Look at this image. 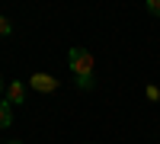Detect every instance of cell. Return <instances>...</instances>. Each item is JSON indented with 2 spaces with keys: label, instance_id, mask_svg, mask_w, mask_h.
<instances>
[{
  "label": "cell",
  "instance_id": "cell-1",
  "mask_svg": "<svg viewBox=\"0 0 160 144\" xmlns=\"http://www.w3.org/2000/svg\"><path fill=\"white\" fill-rule=\"evenodd\" d=\"M68 64H71V71L77 74V83L80 87H93V55L87 48H71L68 51Z\"/></svg>",
  "mask_w": 160,
  "mask_h": 144
},
{
  "label": "cell",
  "instance_id": "cell-2",
  "mask_svg": "<svg viewBox=\"0 0 160 144\" xmlns=\"http://www.w3.org/2000/svg\"><path fill=\"white\" fill-rule=\"evenodd\" d=\"M29 87L35 90V93H55V90H58V77H51V74H32Z\"/></svg>",
  "mask_w": 160,
  "mask_h": 144
},
{
  "label": "cell",
  "instance_id": "cell-3",
  "mask_svg": "<svg viewBox=\"0 0 160 144\" xmlns=\"http://www.w3.org/2000/svg\"><path fill=\"white\" fill-rule=\"evenodd\" d=\"M7 102H13V106H16V102H26V87L19 80H13L7 87Z\"/></svg>",
  "mask_w": 160,
  "mask_h": 144
},
{
  "label": "cell",
  "instance_id": "cell-4",
  "mask_svg": "<svg viewBox=\"0 0 160 144\" xmlns=\"http://www.w3.org/2000/svg\"><path fill=\"white\" fill-rule=\"evenodd\" d=\"M13 125V106L7 99H0V128H10Z\"/></svg>",
  "mask_w": 160,
  "mask_h": 144
},
{
  "label": "cell",
  "instance_id": "cell-5",
  "mask_svg": "<svg viewBox=\"0 0 160 144\" xmlns=\"http://www.w3.org/2000/svg\"><path fill=\"white\" fill-rule=\"evenodd\" d=\"M10 32H13V22L7 16H0V35H10Z\"/></svg>",
  "mask_w": 160,
  "mask_h": 144
},
{
  "label": "cell",
  "instance_id": "cell-6",
  "mask_svg": "<svg viewBox=\"0 0 160 144\" xmlns=\"http://www.w3.org/2000/svg\"><path fill=\"white\" fill-rule=\"evenodd\" d=\"M148 10L154 13V16H160V0H148Z\"/></svg>",
  "mask_w": 160,
  "mask_h": 144
},
{
  "label": "cell",
  "instance_id": "cell-7",
  "mask_svg": "<svg viewBox=\"0 0 160 144\" xmlns=\"http://www.w3.org/2000/svg\"><path fill=\"white\" fill-rule=\"evenodd\" d=\"M148 99H160V90L157 87H148Z\"/></svg>",
  "mask_w": 160,
  "mask_h": 144
},
{
  "label": "cell",
  "instance_id": "cell-8",
  "mask_svg": "<svg viewBox=\"0 0 160 144\" xmlns=\"http://www.w3.org/2000/svg\"><path fill=\"white\" fill-rule=\"evenodd\" d=\"M0 87H3V80H0Z\"/></svg>",
  "mask_w": 160,
  "mask_h": 144
}]
</instances>
